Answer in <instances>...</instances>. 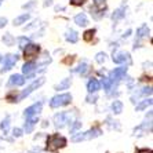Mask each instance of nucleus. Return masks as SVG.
Segmentation results:
<instances>
[{
    "mask_svg": "<svg viewBox=\"0 0 153 153\" xmlns=\"http://www.w3.org/2000/svg\"><path fill=\"white\" fill-rule=\"evenodd\" d=\"M66 146V138L59 134H54V135H50L47 138V146L46 149L48 152H55V150L61 149V148H64Z\"/></svg>",
    "mask_w": 153,
    "mask_h": 153,
    "instance_id": "nucleus-1",
    "label": "nucleus"
},
{
    "mask_svg": "<svg viewBox=\"0 0 153 153\" xmlns=\"http://www.w3.org/2000/svg\"><path fill=\"white\" fill-rule=\"evenodd\" d=\"M102 134L101 131V128L98 127H94L91 130L85 132H79V134H75V135L72 137V141L73 142H80V141H85V139H93V138H97V137H100Z\"/></svg>",
    "mask_w": 153,
    "mask_h": 153,
    "instance_id": "nucleus-2",
    "label": "nucleus"
},
{
    "mask_svg": "<svg viewBox=\"0 0 153 153\" xmlns=\"http://www.w3.org/2000/svg\"><path fill=\"white\" fill-rule=\"evenodd\" d=\"M72 102V95L68 93L65 94H58V95L53 97L50 101V106L51 108H61V106H66Z\"/></svg>",
    "mask_w": 153,
    "mask_h": 153,
    "instance_id": "nucleus-3",
    "label": "nucleus"
},
{
    "mask_svg": "<svg viewBox=\"0 0 153 153\" xmlns=\"http://www.w3.org/2000/svg\"><path fill=\"white\" fill-rule=\"evenodd\" d=\"M39 53H40V47L37 46V44L28 43V44L24 47V57H25V59H32V58L37 57Z\"/></svg>",
    "mask_w": 153,
    "mask_h": 153,
    "instance_id": "nucleus-4",
    "label": "nucleus"
},
{
    "mask_svg": "<svg viewBox=\"0 0 153 153\" xmlns=\"http://www.w3.org/2000/svg\"><path fill=\"white\" fill-rule=\"evenodd\" d=\"M17 61H18L17 54H7V55L4 57V59H3V68H1V71L0 72H1V73L8 72L15 64H17Z\"/></svg>",
    "mask_w": 153,
    "mask_h": 153,
    "instance_id": "nucleus-5",
    "label": "nucleus"
},
{
    "mask_svg": "<svg viewBox=\"0 0 153 153\" xmlns=\"http://www.w3.org/2000/svg\"><path fill=\"white\" fill-rule=\"evenodd\" d=\"M127 66H121V68H116L114 71L111 72V76H109V80H111L112 83H117L119 80H121V79L124 77L126 75H127Z\"/></svg>",
    "mask_w": 153,
    "mask_h": 153,
    "instance_id": "nucleus-6",
    "label": "nucleus"
},
{
    "mask_svg": "<svg viewBox=\"0 0 153 153\" xmlns=\"http://www.w3.org/2000/svg\"><path fill=\"white\" fill-rule=\"evenodd\" d=\"M42 84H44V79H43V77H42V79H37V80H35V82H33L32 84L29 85V87H26V90H24V91H22L21 95L18 97V100H24V98H25V97H28L30 93H33L36 88H39Z\"/></svg>",
    "mask_w": 153,
    "mask_h": 153,
    "instance_id": "nucleus-7",
    "label": "nucleus"
},
{
    "mask_svg": "<svg viewBox=\"0 0 153 153\" xmlns=\"http://www.w3.org/2000/svg\"><path fill=\"white\" fill-rule=\"evenodd\" d=\"M66 123H69V113L66 112H61L54 116V124L57 128H62Z\"/></svg>",
    "mask_w": 153,
    "mask_h": 153,
    "instance_id": "nucleus-8",
    "label": "nucleus"
},
{
    "mask_svg": "<svg viewBox=\"0 0 153 153\" xmlns=\"http://www.w3.org/2000/svg\"><path fill=\"white\" fill-rule=\"evenodd\" d=\"M113 62L116 64H130L131 62V58H130V54L126 53V51H117V53H113V57H112Z\"/></svg>",
    "mask_w": 153,
    "mask_h": 153,
    "instance_id": "nucleus-9",
    "label": "nucleus"
},
{
    "mask_svg": "<svg viewBox=\"0 0 153 153\" xmlns=\"http://www.w3.org/2000/svg\"><path fill=\"white\" fill-rule=\"evenodd\" d=\"M42 108H43V103L42 102H37L32 106H29L25 109L24 114H25V117H32V116H39V113L42 112Z\"/></svg>",
    "mask_w": 153,
    "mask_h": 153,
    "instance_id": "nucleus-10",
    "label": "nucleus"
},
{
    "mask_svg": "<svg viewBox=\"0 0 153 153\" xmlns=\"http://www.w3.org/2000/svg\"><path fill=\"white\" fill-rule=\"evenodd\" d=\"M39 121V116H32V117H26V121H25V131L26 134H30L35 128L36 123Z\"/></svg>",
    "mask_w": 153,
    "mask_h": 153,
    "instance_id": "nucleus-11",
    "label": "nucleus"
},
{
    "mask_svg": "<svg viewBox=\"0 0 153 153\" xmlns=\"http://www.w3.org/2000/svg\"><path fill=\"white\" fill-rule=\"evenodd\" d=\"M150 94H152V88H150V87H143V88L139 90L135 95L131 97V100H132V102H138L139 97H148V95H150Z\"/></svg>",
    "mask_w": 153,
    "mask_h": 153,
    "instance_id": "nucleus-12",
    "label": "nucleus"
},
{
    "mask_svg": "<svg viewBox=\"0 0 153 153\" xmlns=\"http://www.w3.org/2000/svg\"><path fill=\"white\" fill-rule=\"evenodd\" d=\"M100 88H101V83L98 82L97 79H91V80L87 83V90H88L90 94L97 93V91H98Z\"/></svg>",
    "mask_w": 153,
    "mask_h": 153,
    "instance_id": "nucleus-13",
    "label": "nucleus"
},
{
    "mask_svg": "<svg viewBox=\"0 0 153 153\" xmlns=\"http://www.w3.org/2000/svg\"><path fill=\"white\" fill-rule=\"evenodd\" d=\"M25 84V77L22 75H13L10 77V85H24Z\"/></svg>",
    "mask_w": 153,
    "mask_h": 153,
    "instance_id": "nucleus-14",
    "label": "nucleus"
},
{
    "mask_svg": "<svg viewBox=\"0 0 153 153\" xmlns=\"http://www.w3.org/2000/svg\"><path fill=\"white\" fill-rule=\"evenodd\" d=\"M65 39L68 40L69 43H77V40H79L77 32L73 30V29H68V30H66V35H65Z\"/></svg>",
    "mask_w": 153,
    "mask_h": 153,
    "instance_id": "nucleus-15",
    "label": "nucleus"
},
{
    "mask_svg": "<svg viewBox=\"0 0 153 153\" xmlns=\"http://www.w3.org/2000/svg\"><path fill=\"white\" fill-rule=\"evenodd\" d=\"M75 24L79 26H85L87 24H88V19H87V17H85V14H83V13H80V14H77L75 17Z\"/></svg>",
    "mask_w": 153,
    "mask_h": 153,
    "instance_id": "nucleus-16",
    "label": "nucleus"
},
{
    "mask_svg": "<svg viewBox=\"0 0 153 153\" xmlns=\"http://www.w3.org/2000/svg\"><path fill=\"white\" fill-rule=\"evenodd\" d=\"M35 68H36V64H33V62H26V64L22 66V72H24L25 75H32L33 72H35Z\"/></svg>",
    "mask_w": 153,
    "mask_h": 153,
    "instance_id": "nucleus-17",
    "label": "nucleus"
},
{
    "mask_svg": "<svg viewBox=\"0 0 153 153\" xmlns=\"http://www.w3.org/2000/svg\"><path fill=\"white\" fill-rule=\"evenodd\" d=\"M112 112L114 114H120L123 112V102L121 101H113V103H112Z\"/></svg>",
    "mask_w": 153,
    "mask_h": 153,
    "instance_id": "nucleus-18",
    "label": "nucleus"
},
{
    "mask_svg": "<svg viewBox=\"0 0 153 153\" xmlns=\"http://www.w3.org/2000/svg\"><path fill=\"white\" fill-rule=\"evenodd\" d=\"M149 35V28H148V25H142L141 28L137 29V37L138 39H142V37H145V36Z\"/></svg>",
    "mask_w": 153,
    "mask_h": 153,
    "instance_id": "nucleus-19",
    "label": "nucleus"
},
{
    "mask_svg": "<svg viewBox=\"0 0 153 153\" xmlns=\"http://www.w3.org/2000/svg\"><path fill=\"white\" fill-rule=\"evenodd\" d=\"M124 15H126V8L124 7H120V8H117V10L113 13L112 19H113V21H119V19H121Z\"/></svg>",
    "mask_w": 153,
    "mask_h": 153,
    "instance_id": "nucleus-20",
    "label": "nucleus"
},
{
    "mask_svg": "<svg viewBox=\"0 0 153 153\" xmlns=\"http://www.w3.org/2000/svg\"><path fill=\"white\" fill-rule=\"evenodd\" d=\"M71 84H72V80H71V79H64V80H62L59 84L55 85V90H68L69 87H71Z\"/></svg>",
    "mask_w": 153,
    "mask_h": 153,
    "instance_id": "nucleus-21",
    "label": "nucleus"
},
{
    "mask_svg": "<svg viewBox=\"0 0 153 153\" xmlns=\"http://www.w3.org/2000/svg\"><path fill=\"white\" fill-rule=\"evenodd\" d=\"M29 17H30L29 14H22V15H19V17H17L14 19V25L19 26V25H22V24H25V22L29 19Z\"/></svg>",
    "mask_w": 153,
    "mask_h": 153,
    "instance_id": "nucleus-22",
    "label": "nucleus"
},
{
    "mask_svg": "<svg viewBox=\"0 0 153 153\" xmlns=\"http://www.w3.org/2000/svg\"><path fill=\"white\" fill-rule=\"evenodd\" d=\"M87 71H88V65H87V62H82V64L79 65L73 72H76V73H79V75H85Z\"/></svg>",
    "mask_w": 153,
    "mask_h": 153,
    "instance_id": "nucleus-23",
    "label": "nucleus"
},
{
    "mask_svg": "<svg viewBox=\"0 0 153 153\" xmlns=\"http://www.w3.org/2000/svg\"><path fill=\"white\" fill-rule=\"evenodd\" d=\"M94 35H95V29H88V30H85V32L83 33V39H84L85 42H91V40L94 39Z\"/></svg>",
    "mask_w": 153,
    "mask_h": 153,
    "instance_id": "nucleus-24",
    "label": "nucleus"
},
{
    "mask_svg": "<svg viewBox=\"0 0 153 153\" xmlns=\"http://www.w3.org/2000/svg\"><path fill=\"white\" fill-rule=\"evenodd\" d=\"M152 105V100H145V101H142L141 103H138L137 105V111H143V109H146L148 106H150Z\"/></svg>",
    "mask_w": 153,
    "mask_h": 153,
    "instance_id": "nucleus-25",
    "label": "nucleus"
},
{
    "mask_svg": "<svg viewBox=\"0 0 153 153\" xmlns=\"http://www.w3.org/2000/svg\"><path fill=\"white\" fill-rule=\"evenodd\" d=\"M8 127H10V117H6L3 119V121H1V124H0V128L4 131V134H7L8 132Z\"/></svg>",
    "mask_w": 153,
    "mask_h": 153,
    "instance_id": "nucleus-26",
    "label": "nucleus"
},
{
    "mask_svg": "<svg viewBox=\"0 0 153 153\" xmlns=\"http://www.w3.org/2000/svg\"><path fill=\"white\" fill-rule=\"evenodd\" d=\"M3 42L6 46H13V44H14V37H13L10 33H6V35L3 36Z\"/></svg>",
    "mask_w": 153,
    "mask_h": 153,
    "instance_id": "nucleus-27",
    "label": "nucleus"
},
{
    "mask_svg": "<svg viewBox=\"0 0 153 153\" xmlns=\"http://www.w3.org/2000/svg\"><path fill=\"white\" fill-rule=\"evenodd\" d=\"M95 61L98 62V64H103L105 61H106V54L105 53H98L95 57Z\"/></svg>",
    "mask_w": 153,
    "mask_h": 153,
    "instance_id": "nucleus-28",
    "label": "nucleus"
},
{
    "mask_svg": "<svg viewBox=\"0 0 153 153\" xmlns=\"http://www.w3.org/2000/svg\"><path fill=\"white\" fill-rule=\"evenodd\" d=\"M80 127H82V123H80V121H73V124H72V127H71V132H76Z\"/></svg>",
    "mask_w": 153,
    "mask_h": 153,
    "instance_id": "nucleus-29",
    "label": "nucleus"
},
{
    "mask_svg": "<svg viewBox=\"0 0 153 153\" xmlns=\"http://www.w3.org/2000/svg\"><path fill=\"white\" fill-rule=\"evenodd\" d=\"M18 43H19V48H24V47L29 43V40L26 39V37H19V39H18Z\"/></svg>",
    "mask_w": 153,
    "mask_h": 153,
    "instance_id": "nucleus-30",
    "label": "nucleus"
},
{
    "mask_svg": "<svg viewBox=\"0 0 153 153\" xmlns=\"http://www.w3.org/2000/svg\"><path fill=\"white\" fill-rule=\"evenodd\" d=\"M13 135L17 137V138H19V137L22 135V130L21 128H14V130H13Z\"/></svg>",
    "mask_w": 153,
    "mask_h": 153,
    "instance_id": "nucleus-31",
    "label": "nucleus"
},
{
    "mask_svg": "<svg viewBox=\"0 0 153 153\" xmlns=\"http://www.w3.org/2000/svg\"><path fill=\"white\" fill-rule=\"evenodd\" d=\"M85 3V0H71V4L73 6H83Z\"/></svg>",
    "mask_w": 153,
    "mask_h": 153,
    "instance_id": "nucleus-32",
    "label": "nucleus"
},
{
    "mask_svg": "<svg viewBox=\"0 0 153 153\" xmlns=\"http://www.w3.org/2000/svg\"><path fill=\"white\" fill-rule=\"evenodd\" d=\"M97 101V95H88L87 97V102L88 103H94Z\"/></svg>",
    "mask_w": 153,
    "mask_h": 153,
    "instance_id": "nucleus-33",
    "label": "nucleus"
},
{
    "mask_svg": "<svg viewBox=\"0 0 153 153\" xmlns=\"http://www.w3.org/2000/svg\"><path fill=\"white\" fill-rule=\"evenodd\" d=\"M6 25H7V18L1 17L0 18V28H3V26H6Z\"/></svg>",
    "mask_w": 153,
    "mask_h": 153,
    "instance_id": "nucleus-34",
    "label": "nucleus"
},
{
    "mask_svg": "<svg viewBox=\"0 0 153 153\" xmlns=\"http://www.w3.org/2000/svg\"><path fill=\"white\" fill-rule=\"evenodd\" d=\"M103 1H105V0H94L95 7H102V6H103Z\"/></svg>",
    "mask_w": 153,
    "mask_h": 153,
    "instance_id": "nucleus-35",
    "label": "nucleus"
},
{
    "mask_svg": "<svg viewBox=\"0 0 153 153\" xmlns=\"http://www.w3.org/2000/svg\"><path fill=\"white\" fill-rule=\"evenodd\" d=\"M137 153H152V150L150 149H139Z\"/></svg>",
    "mask_w": 153,
    "mask_h": 153,
    "instance_id": "nucleus-36",
    "label": "nucleus"
},
{
    "mask_svg": "<svg viewBox=\"0 0 153 153\" xmlns=\"http://www.w3.org/2000/svg\"><path fill=\"white\" fill-rule=\"evenodd\" d=\"M1 3H3V0H0V6H1Z\"/></svg>",
    "mask_w": 153,
    "mask_h": 153,
    "instance_id": "nucleus-37",
    "label": "nucleus"
}]
</instances>
